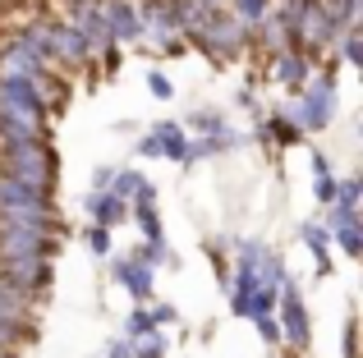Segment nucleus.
<instances>
[{"instance_id":"f257e3e1","label":"nucleus","mask_w":363,"mask_h":358,"mask_svg":"<svg viewBox=\"0 0 363 358\" xmlns=\"http://www.w3.org/2000/svg\"><path fill=\"white\" fill-rule=\"evenodd\" d=\"M331 115H336V83H331V74H318V79H308L299 92H294V129H327Z\"/></svg>"},{"instance_id":"f03ea898","label":"nucleus","mask_w":363,"mask_h":358,"mask_svg":"<svg viewBox=\"0 0 363 358\" xmlns=\"http://www.w3.org/2000/svg\"><path fill=\"white\" fill-rule=\"evenodd\" d=\"M281 335L294 345V350H308V313H303L299 285H281Z\"/></svg>"},{"instance_id":"7ed1b4c3","label":"nucleus","mask_w":363,"mask_h":358,"mask_svg":"<svg viewBox=\"0 0 363 358\" xmlns=\"http://www.w3.org/2000/svg\"><path fill=\"white\" fill-rule=\"evenodd\" d=\"M111 280H120L138 304H143V299H152V262L138 258V253H133L129 262H116V267H111Z\"/></svg>"},{"instance_id":"20e7f679","label":"nucleus","mask_w":363,"mask_h":358,"mask_svg":"<svg viewBox=\"0 0 363 358\" xmlns=\"http://www.w3.org/2000/svg\"><path fill=\"white\" fill-rule=\"evenodd\" d=\"M276 83L290 92H299L303 83H308V55L303 51H281L276 55Z\"/></svg>"},{"instance_id":"39448f33","label":"nucleus","mask_w":363,"mask_h":358,"mask_svg":"<svg viewBox=\"0 0 363 358\" xmlns=\"http://www.w3.org/2000/svg\"><path fill=\"white\" fill-rule=\"evenodd\" d=\"M299 239L313 248V258H318V271L327 276V271H331V234L322 230V225H303V230H299Z\"/></svg>"},{"instance_id":"423d86ee","label":"nucleus","mask_w":363,"mask_h":358,"mask_svg":"<svg viewBox=\"0 0 363 358\" xmlns=\"http://www.w3.org/2000/svg\"><path fill=\"white\" fill-rule=\"evenodd\" d=\"M331 216H336V212H331ZM327 234H336L340 248H345L350 258H359V225H354V216H336V230H327Z\"/></svg>"},{"instance_id":"0eeeda50","label":"nucleus","mask_w":363,"mask_h":358,"mask_svg":"<svg viewBox=\"0 0 363 358\" xmlns=\"http://www.w3.org/2000/svg\"><path fill=\"white\" fill-rule=\"evenodd\" d=\"M88 243H92V253H97V258H106V253H111V230H101V225H92Z\"/></svg>"},{"instance_id":"6e6552de","label":"nucleus","mask_w":363,"mask_h":358,"mask_svg":"<svg viewBox=\"0 0 363 358\" xmlns=\"http://www.w3.org/2000/svg\"><path fill=\"white\" fill-rule=\"evenodd\" d=\"M257 331H262V340H267V345H281V326H276L272 317H257Z\"/></svg>"},{"instance_id":"1a4fd4ad","label":"nucleus","mask_w":363,"mask_h":358,"mask_svg":"<svg viewBox=\"0 0 363 358\" xmlns=\"http://www.w3.org/2000/svg\"><path fill=\"white\" fill-rule=\"evenodd\" d=\"M147 83H152V97H161V101H166L170 92H175V88H170V79H166V74H152Z\"/></svg>"},{"instance_id":"9d476101","label":"nucleus","mask_w":363,"mask_h":358,"mask_svg":"<svg viewBox=\"0 0 363 358\" xmlns=\"http://www.w3.org/2000/svg\"><path fill=\"white\" fill-rule=\"evenodd\" d=\"M111 358H133V350H129V340H116V345H111Z\"/></svg>"}]
</instances>
